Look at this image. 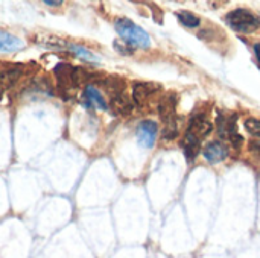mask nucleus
<instances>
[{
    "label": "nucleus",
    "instance_id": "13",
    "mask_svg": "<svg viewBox=\"0 0 260 258\" xmlns=\"http://www.w3.org/2000/svg\"><path fill=\"white\" fill-rule=\"evenodd\" d=\"M183 148H184V152H186V158L189 161H192L200 154V140L186 132V137L183 140Z\"/></svg>",
    "mask_w": 260,
    "mask_h": 258
},
{
    "label": "nucleus",
    "instance_id": "14",
    "mask_svg": "<svg viewBox=\"0 0 260 258\" xmlns=\"http://www.w3.org/2000/svg\"><path fill=\"white\" fill-rule=\"evenodd\" d=\"M101 84L105 87V90H107V91H110V93H111V97H113V96H116V94L123 93V90H125V82H123V79L116 78V76H110V78H107V79L101 81Z\"/></svg>",
    "mask_w": 260,
    "mask_h": 258
},
{
    "label": "nucleus",
    "instance_id": "6",
    "mask_svg": "<svg viewBox=\"0 0 260 258\" xmlns=\"http://www.w3.org/2000/svg\"><path fill=\"white\" fill-rule=\"evenodd\" d=\"M212 123L209 120H206L204 117L201 116H195L192 117L190 120V125H189V129H187V134L193 135L195 138L201 140L204 137H207L210 132H212Z\"/></svg>",
    "mask_w": 260,
    "mask_h": 258
},
{
    "label": "nucleus",
    "instance_id": "17",
    "mask_svg": "<svg viewBox=\"0 0 260 258\" xmlns=\"http://www.w3.org/2000/svg\"><path fill=\"white\" fill-rule=\"evenodd\" d=\"M245 128L251 135L260 138V119H247L245 120Z\"/></svg>",
    "mask_w": 260,
    "mask_h": 258
},
{
    "label": "nucleus",
    "instance_id": "16",
    "mask_svg": "<svg viewBox=\"0 0 260 258\" xmlns=\"http://www.w3.org/2000/svg\"><path fill=\"white\" fill-rule=\"evenodd\" d=\"M166 126L163 129V138L165 140H174L178 135V125H177V119H172L169 122H165Z\"/></svg>",
    "mask_w": 260,
    "mask_h": 258
},
{
    "label": "nucleus",
    "instance_id": "18",
    "mask_svg": "<svg viewBox=\"0 0 260 258\" xmlns=\"http://www.w3.org/2000/svg\"><path fill=\"white\" fill-rule=\"evenodd\" d=\"M113 44H114V49H116V52H117V53H120V55L129 56V55H133V53H134V47L128 46V44H126V43H123V41H119V40H116Z\"/></svg>",
    "mask_w": 260,
    "mask_h": 258
},
{
    "label": "nucleus",
    "instance_id": "12",
    "mask_svg": "<svg viewBox=\"0 0 260 258\" xmlns=\"http://www.w3.org/2000/svg\"><path fill=\"white\" fill-rule=\"evenodd\" d=\"M62 46H64L67 50H70L72 53H75L76 56L82 58L84 61H88V62H91V64H98V62L101 61L98 55H94L91 50H88L87 47H84V46H81V44H75V43H64Z\"/></svg>",
    "mask_w": 260,
    "mask_h": 258
},
{
    "label": "nucleus",
    "instance_id": "20",
    "mask_svg": "<svg viewBox=\"0 0 260 258\" xmlns=\"http://www.w3.org/2000/svg\"><path fill=\"white\" fill-rule=\"evenodd\" d=\"M44 5H47V6H61L62 5V2L61 0H44Z\"/></svg>",
    "mask_w": 260,
    "mask_h": 258
},
{
    "label": "nucleus",
    "instance_id": "8",
    "mask_svg": "<svg viewBox=\"0 0 260 258\" xmlns=\"http://www.w3.org/2000/svg\"><path fill=\"white\" fill-rule=\"evenodd\" d=\"M23 47V41L5 30H0V53H14Z\"/></svg>",
    "mask_w": 260,
    "mask_h": 258
},
{
    "label": "nucleus",
    "instance_id": "5",
    "mask_svg": "<svg viewBox=\"0 0 260 258\" xmlns=\"http://www.w3.org/2000/svg\"><path fill=\"white\" fill-rule=\"evenodd\" d=\"M203 155H204V158H206L209 163H213V164H215V163L224 161V160L227 158V155H229V151H227V148H225L224 143H221V141H213V143H209V144L204 148Z\"/></svg>",
    "mask_w": 260,
    "mask_h": 258
},
{
    "label": "nucleus",
    "instance_id": "11",
    "mask_svg": "<svg viewBox=\"0 0 260 258\" xmlns=\"http://www.w3.org/2000/svg\"><path fill=\"white\" fill-rule=\"evenodd\" d=\"M111 109L114 114L119 116H128L133 111V102L129 100L128 96H125L123 93L116 94L111 97Z\"/></svg>",
    "mask_w": 260,
    "mask_h": 258
},
{
    "label": "nucleus",
    "instance_id": "1",
    "mask_svg": "<svg viewBox=\"0 0 260 258\" xmlns=\"http://www.w3.org/2000/svg\"><path fill=\"white\" fill-rule=\"evenodd\" d=\"M114 29L119 33V36L123 40L131 47H140V49H148L151 47V38L145 29L137 26L134 21L129 18H117L114 23Z\"/></svg>",
    "mask_w": 260,
    "mask_h": 258
},
{
    "label": "nucleus",
    "instance_id": "21",
    "mask_svg": "<svg viewBox=\"0 0 260 258\" xmlns=\"http://www.w3.org/2000/svg\"><path fill=\"white\" fill-rule=\"evenodd\" d=\"M254 52H256V56L259 58V61H260V43L254 44Z\"/></svg>",
    "mask_w": 260,
    "mask_h": 258
},
{
    "label": "nucleus",
    "instance_id": "10",
    "mask_svg": "<svg viewBox=\"0 0 260 258\" xmlns=\"http://www.w3.org/2000/svg\"><path fill=\"white\" fill-rule=\"evenodd\" d=\"M84 97H85V103H87V106L93 105L94 108L102 109V111H107V109H108V105H107V102H105L104 96H102V94H101V91H99V90H96L94 87L88 85V87L84 90Z\"/></svg>",
    "mask_w": 260,
    "mask_h": 258
},
{
    "label": "nucleus",
    "instance_id": "2",
    "mask_svg": "<svg viewBox=\"0 0 260 258\" xmlns=\"http://www.w3.org/2000/svg\"><path fill=\"white\" fill-rule=\"evenodd\" d=\"M53 71H55V76H56L59 85H62L64 88H75V87H79L82 82L91 79V75H88L82 68L72 67V65L64 64V62L56 64Z\"/></svg>",
    "mask_w": 260,
    "mask_h": 258
},
{
    "label": "nucleus",
    "instance_id": "9",
    "mask_svg": "<svg viewBox=\"0 0 260 258\" xmlns=\"http://www.w3.org/2000/svg\"><path fill=\"white\" fill-rule=\"evenodd\" d=\"M175 106H177V97L174 94H166L158 105V113L163 122H169L175 119Z\"/></svg>",
    "mask_w": 260,
    "mask_h": 258
},
{
    "label": "nucleus",
    "instance_id": "7",
    "mask_svg": "<svg viewBox=\"0 0 260 258\" xmlns=\"http://www.w3.org/2000/svg\"><path fill=\"white\" fill-rule=\"evenodd\" d=\"M160 90V85L151 82H137L133 87V99L137 105H142L152 93Z\"/></svg>",
    "mask_w": 260,
    "mask_h": 258
},
{
    "label": "nucleus",
    "instance_id": "3",
    "mask_svg": "<svg viewBox=\"0 0 260 258\" xmlns=\"http://www.w3.org/2000/svg\"><path fill=\"white\" fill-rule=\"evenodd\" d=\"M227 23L238 32L251 33L260 27V18L248 9H235L227 15Z\"/></svg>",
    "mask_w": 260,
    "mask_h": 258
},
{
    "label": "nucleus",
    "instance_id": "19",
    "mask_svg": "<svg viewBox=\"0 0 260 258\" xmlns=\"http://www.w3.org/2000/svg\"><path fill=\"white\" fill-rule=\"evenodd\" d=\"M229 138H230L232 144H233L235 148H238V149H239V148L242 146V143H244V138H242V137H241V135H239L238 132H236V134H232V135H230Z\"/></svg>",
    "mask_w": 260,
    "mask_h": 258
},
{
    "label": "nucleus",
    "instance_id": "15",
    "mask_svg": "<svg viewBox=\"0 0 260 258\" xmlns=\"http://www.w3.org/2000/svg\"><path fill=\"white\" fill-rule=\"evenodd\" d=\"M177 18H178L180 23L184 24L186 27H197V26H200V23H201V20H200L195 14H192V12H189V11H180V12H177Z\"/></svg>",
    "mask_w": 260,
    "mask_h": 258
},
{
    "label": "nucleus",
    "instance_id": "4",
    "mask_svg": "<svg viewBox=\"0 0 260 258\" xmlns=\"http://www.w3.org/2000/svg\"><path fill=\"white\" fill-rule=\"evenodd\" d=\"M157 132H158V126L155 122L152 120H143L136 131V137L137 141L142 148L145 149H151L155 144L157 140Z\"/></svg>",
    "mask_w": 260,
    "mask_h": 258
}]
</instances>
